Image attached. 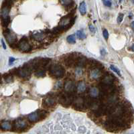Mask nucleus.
<instances>
[{
    "label": "nucleus",
    "mask_w": 134,
    "mask_h": 134,
    "mask_svg": "<svg viewBox=\"0 0 134 134\" xmlns=\"http://www.w3.org/2000/svg\"><path fill=\"white\" fill-rule=\"evenodd\" d=\"M49 74L51 77L54 78L60 79L64 77L65 74V70L61 64L56 63V64H52L51 66H50Z\"/></svg>",
    "instance_id": "nucleus-1"
},
{
    "label": "nucleus",
    "mask_w": 134,
    "mask_h": 134,
    "mask_svg": "<svg viewBox=\"0 0 134 134\" xmlns=\"http://www.w3.org/2000/svg\"><path fill=\"white\" fill-rule=\"evenodd\" d=\"M74 97L72 94L67 93H61L58 97V101L62 106L68 107L71 105L74 100Z\"/></svg>",
    "instance_id": "nucleus-2"
},
{
    "label": "nucleus",
    "mask_w": 134,
    "mask_h": 134,
    "mask_svg": "<svg viewBox=\"0 0 134 134\" xmlns=\"http://www.w3.org/2000/svg\"><path fill=\"white\" fill-rule=\"evenodd\" d=\"M47 112L46 111H42V110H38L34 113L28 115V120L30 122H37V121L44 119L46 117Z\"/></svg>",
    "instance_id": "nucleus-3"
},
{
    "label": "nucleus",
    "mask_w": 134,
    "mask_h": 134,
    "mask_svg": "<svg viewBox=\"0 0 134 134\" xmlns=\"http://www.w3.org/2000/svg\"><path fill=\"white\" fill-rule=\"evenodd\" d=\"M79 56V54L77 53L68 54L66 55L65 57L63 58V62L64 64L68 67H72V66H76L77 58Z\"/></svg>",
    "instance_id": "nucleus-4"
},
{
    "label": "nucleus",
    "mask_w": 134,
    "mask_h": 134,
    "mask_svg": "<svg viewBox=\"0 0 134 134\" xmlns=\"http://www.w3.org/2000/svg\"><path fill=\"white\" fill-rule=\"evenodd\" d=\"M3 34H4L6 40L7 41V42L9 43V44L10 45L11 47H14L15 46H17V37L15 36V34L13 32H11L10 30L7 29L5 30L3 32Z\"/></svg>",
    "instance_id": "nucleus-5"
},
{
    "label": "nucleus",
    "mask_w": 134,
    "mask_h": 134,
    "mask_svg": "<svg viewBox=\"0 0 134 134\" xmlns=\"http://www.w3.org/2000/svg\"><path fill=\"white\" fill-rule=\"evenodd\" d=\"M99 89L100 90L101 93L109 95L115 93L116 88L114 84H107L101 82L99 85Z\"/></svg>",
    "instance_id": "nucleus-6"
},
{
    "label": "nucleus",
    "mask_w": 134,
    "mask_h": 134,
    "mask_svg": "<svg viewBox=\"0 0 134 134\" xmlns=\"http://www.w3.org/2000/svg\"><path fill=\"white\" fill-rule=\"evenodd\" d=\"M73 108L75 110L78 111H83L85 110V99L81 97H78L77 98L74 99L73 102L72 103Z\"/></svg>",
    "instance_id": "nucleus-7"
},
{
    "label": "nucleus",
    "mask_w": 134,
    "mask_h": 134,
    "mask_svg": "<svg viewBox=\"0 0 134 134\" xmlns=\"http://www.w3.org/2000/svg\"><path fill=\"white\" fill-rule=\"evenodd\" d=\"M17 47L20 51L23 52H28L31 51L32 50V46L28 43V40L26 38L21 39V40L17 44Z\"/></svg>",
    "instance_id": "nucleus-8"
},
{
    "label": "nucleus",
    "mask_w": 134,
    "mask_h": 134,
    "mask_svg": "<svg viewBox=\"0 0 134 134\" xmlns=\"http://www.w3.org/2000/svg\"><path fill=\"white\" fill-rule=\"evenodd\" d=\"M27 126H28L27 122L24 119H22L21 118H19L17 120H15L13 124V128L17 130H22L26 128Z\"/></svg>",
    "instance_id": "nucleus-9"
},
{
    "label": "nucleus",
    "mask_w": 134,
    "mask_h": 134,
    "mask_svg": "<svg viewBox=\"0 0 134 134\" xmlns=\"http://www.w3.org/2000/svg\"><path fill=\"white\" fill-rule=\"evenodd\" d=\"M56 98L52 95H50L46 97V98L43 100V106L45 107H52L54 106L56 104Z\"/></svg>",
    "instance_id": "nucleus-10"
},
{
    "label": "nucleus",
    "mask_w": 134,
    "mask_h": 134,
    "mask_svg": "<svg viewBox=\"0 0 134 134\" xmlns=\"http://www.w3.org/2000/svg\"><path fill=\"white\" fill-rule=\"evenodd\" d=\"M64 89H65V92L67 93L72 94L76 90L75 83L72 81L68 80L64 84Z\"/></svg>",
    "instance_id": "nucleus-11"
},
{
    "label": "nucleus",
    "mask_w": 134,
    "mask_h": 134,
    "mask_svg": "<svg viewBox=\"0 0 134 134\" xmlns=\"http://www.w3.org/2000/svg\"><path fill=\"white\" fill-rule=\"evenodd\" d=\"M88 59L84 56H81L79 54V56L77 58V62H76V66H77L79 68H83L87 65Z\"/></svg>",
    "instance_id": "nucleus-12"
},
{
    "label": "nucleus",
    "mask_w": 134,
    "mask_h": 134,
    "mask_svg": "<svg viewBox=\"0 0 134 134\" xmlns=\"http://www.w3.org/2000/svg\"><path fill=\"white\" fill-rule=\"evenodd\" d=\"M101 70H102V68H100V67L93 68V69H91V70L90 71V77L93 79H99V78L101 76V75H102Z\"/></svg>",
    "instance_id": "nucleus-13"
},
{
    "label": "nucleus",
    "mask_w": 134,
    "mask_h": 134,
    "mask_svg": "<svg viewBox=\"0 0 134 134\" xmlns=\"http://www.w3.org/2000/svg\"><path fill=\"white\" fill-rule=\"evenodd\" d=\"M10 8L11 7L7 6V5H1V19H4L8 17Z\"/></svg>",
    "instance_id": "nucleus-14"
},
{
    "label": "nucleus",
    "mask_w": 134,
    "mask_h": 134,
    "mask_svg": "<svg viewBox=\"0 0 134 134\" xmlns=\"http://www.w3.org/2000/svg\"><path fill=\"white\" fill-rule=\"evenodd\" d=\"M46 33L45 32H35V33L33 34L32 37L34 39V40H35L42 41L44 39V38L46 37Z\"/></svg>",
    "instance_id": "nucleus-15"
},
{
    "label": "nucleus",
    "mask_w": 134,
    "mask_h": 134,
    "mask_svg": "<svg viewBox=\"0 0 134 134\" xmlns=\"http://www.w3.org/2000/svg\"><path fill=\"white\" fill-rule=\"evenodd\" d=\"M12 124L8 121H3L0 124V128L3 130H10L12 129Z\"/></svg>",
    "instance_id": "nucleus-16"
},
{
    "label": "nucleus",
    "mask_w": 134,
    "mask_h": 134,
    "mask_svg": "<svg viewBox=\"0 0 134 134\" xmlns=\"http://www.w3.org/2000/svg\"><path fill=\"white\" fill-rule=\"evenodd\" d=\"M101 82L104 83H107V84H113L114 83V79L113 77L110 75H105L103 76Z\"/></svg>",
    "instance_id": "nucleus-17"
},
{
    "label": "nucleus",
    "mask_w": 134,
    "mask_h": 134,
    "mask_svg": "<svg viewBox=\"0 0 134 134\" xmlns=\"http://www.w3.org/2000/svg\"><path fill=\"white\" fill-rule=\"evenodd\" d=\"M87 65L89 66V68H91V69H93V68H97V67H99V66H101V64L99 62H97V60H93V59L88 60Z\"/></svg>",
    "instance_id": "nucleus-18"
},
{
    "label": "nucleus",
    "mask_w": 134,
    "mask_h": 134,
    "mask_svg": "<svg viewBox=\"0 0 134 134\" xmlns=\"http://www.w3.org/2000/svg\"><path fill=\"white\" fill-rule=\"evenodd\" d=\"M89 95L92 98H96L99 95V89L97 87H92L89 91Z\"/></svg>",
    "instance_id": "nucleus-19"
},
{
    "label": "nucleus",
    "mask_w": 134,
    "mask_h": 134,
    "mask_svg": "<svg viewBox=\"0 0 134 134\" xmlns=\"http://www.w3.org/2000/svg\"><path fill=\"white\" fill-rule=\"evenodd\" d=\"M86 90V85L83 81H81L77 85V91L79 93H83Z\"/></svg>",
    "instance_id": "nucleus-20"
},
{
    "label": "nucleus",
    "mask_w": 134,
    "mask_h": 134,
    "mask_svg": "<svg viewBox=\"0 0 134 134\" xmlns=\"http://www.w3.org/2000/svg\"><path fill=\"white\" fill-rule=\"evenodd\" d=\"M79 11L81 13V15H85L87 12V8H86V3L85 1L81 3V4L79 5Z\"/></svg>",
    "instance_id": "nucleus-21"
},
{
    "label": "nucleus",
    "mask_w": 134,
    "mask_h": 134,
    "mask_svg": "<svg viewBox=\"0 0 134 134\" xmlns=\"http://www.w3.org/2000/svg\"><path fill=\"white\" fill-rule=\"evenodd\" d=\"M35 75L38 77H42L45 76V70L44 68H39L35 70Z\"/></svg>",
    "instance_id": "nucleus-22"
},
{
    "label": "nucleus",
    "mask_w": 134,
    "mask_h": 134,
    "mask_svg": "<svg viewBox=\"0 0 134 134\" xmlns=\"http://www.w3.org/2000/svg\"><path fill=\"white\" fill-rule=\"evenodd\" d=\"M63 31H64V29H63V28L61 27L60 26H57V27H55V28H53V29L52 30V33H53L54 35H56V34H60V33H62Z\"/></svg>",
    "instance_id": "nucleus-23"
},
{
    "label": "nucleus",
    "mask_w": 134,
    "mask_h": 134,
    "mask_svg": "<svg viewBox=\"0 0 134 134\" xmlns=\"http://www.w3.org/2000/svg\"><path fill=\"white\" fill-rule=\"evenodd\" d=\"M66 40L68 43L70 44H75V42H76V36L75 34H72V35H70L67 37L66 38Z\"/></svg>",
    "instance_id": "nucleus-24"
},
{
    "label": "nucleus",
    "mask_w": 134,
    "mask_h": 134,
    "mask_svg": "<svg viewBox=\"0 0 134 134\" xmlns=\"http://www.w3.org/2000/svg\"><path fill=\"white\" fill-rule=\"evenodd\" d=\"M77 37H78L79 39H81V40L85 39V38H86V35H85L84 32L82 31V30H78V31H77Z\"/></svg>",
    "instance_id": "nucleus-25"
},
{
    "label": "nucleus",
    "mask_w": 134,
    "mask_h": 134,
    "mask_svg": "<svg viewBox=\"0 0 134 134\" xmlns=\"http://www.w3.org/2000/svg\"><path fill=\"white\" fill-rule=\"evenodd\" d=\"M10 22V17H7L4 19H1V23H2V26L3 27H7L8 26V24Z\"/></svg>",
    "instance_id": "nucleus-26"
},
{
    "label": "nucleus",
    "mask_w": 134,
    "mask_h": 134,
    "mask_svg": "<svg viewBox=\"0 0 134 134\" xmlns=\"http://www.w3.org/2000/svg\"><path fill=\"white\" fill-rule=\"evenodd\" d=\"M60 2L62 5H64L66 7L68 5H70V3H72L73 1H72V0H60Z\"/></svg>",
    "instance_id": "nucleus-27"
},
{
    "label": "nucleus",
    "mask_w": 134,
    "mask_h": 134,
    "mask_svg": "<svg viewBox=\"0 0 134 134\" xmlns=\"http://www.w3.org/2000/svg\"><path fill=\"white\" fill-rule=\"evenodd\" d=\"M5 81H6L7 83H11L13 81V76L11 75H5Z\"/></svg>",
    "instance_id": "nucleus-28"
},
{
    "label": "nucleus",
    "mask_w": 134,
    "mask_h": 134,
    "mask_svg": "<svg viewBox=\"0 0 134 134\" xmlns=\"http://www.w3.org/2000/svg\"><path fill=\"white\" fill-rule=\"evenodd\" d=\"M110 68H111V69L113 71H114L115 72H116L117 75H119V76H121V73H120V71H119V70L118 69V68L116 67V66H115L114 65H111L110 66Z\"/></svg>",
    "instance_id": "nucleus-29"
},
{
    "label": "nucleus",
    "mask_w": 134,
    "mask_h": 134,
    "mask_svg": "<svg viewBox=\"0 0 134 134\" xmlns=\"http://www.w3.org/2000/svg\"><path fill=\"white\" fill-rule=\"evenodd\" d=\"M124 15L123 13H119V15H118V17H117V22L118 23H121V21H123L124 19Z\"/></svg>",
    "instance_id": "nucleus-30"
},
{
    "label": "nucleus",
    "mask_w": 134,
    "mask_h": 134,
    "mask_svg": "<svg viewBox=\"0 0 134 134\" xmlns=\"http://www.w3.org/2000/svg\"><path fill=\"white\" fill-rule=\"evenodd\" d=\"M103 2L104 5L107 7H111V2L109 0H103Z\"/></svg>",
    "instance_id": "nucleus-31"
},
{
    "label": "nucleus",
    "mask_w": 134,
    "mask_h": 134,
    "mask_svg": "<svg viewBox=\"0 0 134 134\" xmlns=\"http://www.w3.org/2000/svg\"><path fill=\"white\" fill-rule=\"evenodd\" d=\"M103 37L105 38V40H107L109 38V33L107 32V30L105 29L103 31Z\"/></svg>",
    "instance_id": "nucleus-32"
},
{
    "label": "nucleus",
    "mask_w": 134,
    "mask_h": 134,
    "mask_svg": "<svg viewBox=\"0 0 134 134\" xmlns=\"http://www.w3.org/2000/svg\"><path fill=\"white\" fill-rule=\"evenodd\" d=\"M89 29H90V30H91V32H95V28L93 25H90Z\"/></svg>",
    "instance_id": "nucleus-33"
},
{
    "label": "nucleus",
    "mask_w": 134,
    "mask_h": 134,
    "mask_svg": "<svg viewBox=\"0 0 134 134\" xmlns=\"http://www.w3.org/2000/svg\"><path fill=\"white\" fill-rule=\"evenodd\" d=\"M14 60H15V58L11 57L10 58H9V63H10V64H11V63H12V62H13Z\"/></svg>",
    "instance_id": "nucleus-34"
},
{
    "label": "nucleus",
    "mask_w": 134,
    "mask_h": 134,
    "mask_svg": "<svg viewBox=\"0 0 134 134\" xmlns=\"http://www.w3.org/2000/svg\"><path fill=\"white\" fill-rule=\"evenodd\" d=\"M1 43H2V45H3V48H4V49H5V48H6V46H5V43H4V41L3 40H1Z\"/></svg>",
    "instance_id": "nucleus-35"
},
{
    "label": "nucleus",
    "mask_w": 134,
    "mask_h": 134,
    "mask_svg": "<svg viewBox=\"0 0 134 134\" xmlns=\"http://www.w3.org/2000/svg\"><path fill=\"white\" fill-rule=\"evenodd\" d=\"M132 29L134 30V21H132Z\"/></svg>",
    "instance_id": "nucleus-36"
},
{
    "label": "nucleus",
    "mask_w": 134,
    "mask_h": 134,
    "mask_svg": "<svg viewBox=\"0 0 134 134\" xmlns=\"http://www.w3.org/2000/svg\"><path fill=\"white\" fill-rule=\"evenodd\" d=\"M131 49H132V51L134 52V44L132 45V48H131Z\"/></svg>",
    "instance_id": "nucleus-37"
},
{
    "label": "nucleus",
    "mask_w": 134,
    "mask_h": 134,
    "mask_svg": "<svg viewBox=\"0 0 134 134\" xmlns=\"http://www.w3.org/2000/svg\"><path fill=\"white\" fill-rule=\"evenodd\" d=\"M1 75H0V83H1Z\"/></svg>",
    "instance_id": "nucleus-38"
},
{
    "label": "nucleus",
    "mask_w": 134,
    "mask_h": 134,
    "mask_svg": "<svg viewBox=\"0 0 134 134\" xmlns=\"http://www.w3.org/2000/svg\"><path fill=\"white\" fill-rule=\"evenodd\" d=\"M132 1H133V3H134V0H132Z\"/></svg>",
    "instance_id": "nucleus-39"
},
{
    "label": "nucleus",
    "mask_w": 134,
    "mask_h": 134,
    "mask_svg": "<svg viewBox=\"0 0 134 134\" xmlns=\"http://www.w3.org/2000/svg\"><path fill=\"white\" fill-rule=\"evenodd\" d=\"M122 1V0H119V1Z\"/></svg>",
    "instance_id": "nucleus-40"
}]
</instances>
